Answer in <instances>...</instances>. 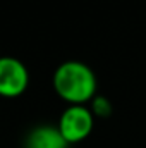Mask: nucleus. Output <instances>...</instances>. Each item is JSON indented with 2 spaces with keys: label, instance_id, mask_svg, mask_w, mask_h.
I'll use <instances>...</instances> for the list:
<instances>
[{
  "label": "nucleus",
  "instance_id": "f257e3e1",
  "mask_svg": "<svg viewBox=\"0 0 146 148\" xmlns=\"http://www.w3.org/2000/svg\"><path fill=\"white\" fill-rule=\"evenodd\" d=\"M53 90L69 105H86L96 97V76L81 60H65L53 73Z\"/></svg>",
  "mask_w": 146,
  "mask_h": 148
},
{
  "label": "nucleus",
  "instance_id": "f03ea898",
  "mask_svg": "<svg viewBox=\"0 0 146 148\" xmlns=\"http://www.w3.org/2000/svg\"><path fill=\"white\" fill-rule=\"evenodd\" d=\"M95 126V115L86 105H69L59 119V131L69 145L86 140Z\"/></svg>",
  "mask_w": 146,
  "mask_h": 148
},
{
  "label": "nucleus",
  "instance_id": "7ed1b4c3",
  "mask_svg": "<svg viewBox=\"0 0 146 148\" xmlns=\"http://www.w3.org/2000/svg\"><path fill=\"white\" fill-rule=\"evenodd\" d=\"M28 84L29 73L23 60L0 55V97L16 98L26 91Z\"/></svg>",
  "mask_w": 146,
  "mask_h": 148
},
{
  "label": "nucleus",
  "instance_id": "20e7f679",
  "mask_svg": "<svg viewBox=\"0 0 146 148\" xmlns=\"http://www.w3.org/2000/svg\"><path fill=\"white\" fill-rule=\"evenodd\" d=\"M24 148H69V143L57 126L41 124L26 134Z\"/></svg>",
  "mask_w": 146,
  "mask_h": 148
},
{
  "label": "nucleus",
  "instance_id": "39448f33",
  "mask_svg": "<svg viewBox=\"0 0 146 148\" xmlns=\"http://www.w3.org/2000/svg\"><path fill=\"white\" fill-rule=\"evenodd\" d=\"M91 112H93V115L95 117H102V119H105V117H108L110 114H112V103H110L108 98H105V97H102V95H96L93 100H91Z\"/></svg>",
  "mask_w": 146,
  "mask_h": 148
}]
</instances>
